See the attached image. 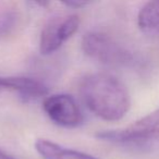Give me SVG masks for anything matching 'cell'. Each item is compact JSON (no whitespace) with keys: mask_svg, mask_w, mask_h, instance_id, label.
Returning <instances> with one entry per match:
<instances>
[{"mask_svg":"<svg viewBox=\"0 0 159 159\" xmlns=\"http://www.w3.org/2000/svg\"><path fill=\"white\" fill-rule=\"evenodd\" d=\"M79 93L89 110L106 121L121 120L131 107L125 85L109 73L86 74L79 83Z\"/></svg>","mask_w":159,"mask_h":159,"instance_id":"6da1fadb","label":"cell"},{"mask_svg":"<svg viewBox=\"0 0 159 159\" xmlns=\"http://www.w3.org/2000/svg\"><path fill=\"white\" fill-rule=\"evenodd\" d=\"M82 50L91 59L109 66H128L134 63L130 49L102 32H89L82 38Z\"/></svg>","mask_w":159,"mask_h":159,"instance_id":"7a4b0ae2","label":"cell"},{"mask_svg":"<svg viewBox=\"0 0 159 159\" xmlns=\"http://www.w3.org/2000/svg\"><path fill=\"white\" fill-rule=\"evenodd\" d=\"M80 18L76 14L55 16L44 26L39 37V51L49 56L69 40L80 27Z\"/></svg>","mask_w":159,"mask_h":159,"instance_id":"3957f363","label":"cell"},{"mask_svg":"<svg viewBox=\"0 0 159 159\" xmlns=\"http://www.w3.org/2000/svg\"><path fill=\"white\" fill-rule=\"evenodd\" d=\"M43 109L53 123L62 128H77L84 121V116L76 100L69 94H53L46 97Z\"/></svg>","mask_w":159,"mask_h":159,"instance_id":"277c9868","label":"cell"},{"mask_svg":"<svg viewBox=\"0 0 159 159\" xmlns=\"http://www.w3.org/2000/svg\"><path fill=\"white\" fill-rule=\"evenodd\" d=\"M0 91L16 92L24 99L39 98L48 93L44 83L27 76H0Z\"/></svg>","mask_w":159,"mask_h":159,"instance_id":"5b68a950","label":"cell"},{"mask_svg":"<svg viewBox=\"0 0 159 159\" xmlns=\"http://www.w3.org/2000/svg\"><path fill=\"white\" fill-rule=\"evenodd\" d=\"M35 149L43 159H100L87 152L64 147L45 139H39L35 142Z\"/></svg>","mask_w":159,"mask_h":159,"instance_id":"8992f818","label":"cell"},{"mask_svg":"<svg viewBox=\"0 0 159 159\" xmlns=\"http://www.w3.org/2000/svg\"><path fill=\"white\" fill-rule=\"evenodd\" d=\"M137 25L145 34H159V0L148 1L141 8L137 14Z\"/></svg>","mask_w":159,"mask_h":159,"instance_id":"52a82bcc","label":"cell"},{"mask_svg":"<svg viewBox=\"0 0 159 159\" xmlns=\"http://www.w3.org/2000/svg\"><path fill=\"white\" fill-rule=\"evenodd\" d=\"M19 24V14L14 10L0 12V39L7 38L14 32Z\"/></svg>","mask_w":159,"mask_h":159,"instance_id":"ba28073f","label":"cell"},{"mask_svg":"<svg viewBox=\"0 0 159 159\" xmlns=\"http://www.w3.org/2000/svg\"><path fill=\"white\" fill-rule=\"evenodd\" d=\"M63 5L68 6V7L81 8V7H84V6H87L89 2L87 1H66V2H63Z\"/></svg>","mask_w":159,"mask_h":159,"instance_id":"9c48e42d","label":"cell"},{"mask_svg":"<svg viewBox=\"0 0 159 159\" xmlns=\"http://www.w3.org/2000/svg\"><path fill=\"white\" fill-rule=\"evenodd\" d=\"M0 159H18V158L11 156V155H9L8 152H3L2 149H0Z\"/></svg>","mask_w":159,"mask_h":159,"instance_id":"30bf717a","label":"cell"}]
</instances>
